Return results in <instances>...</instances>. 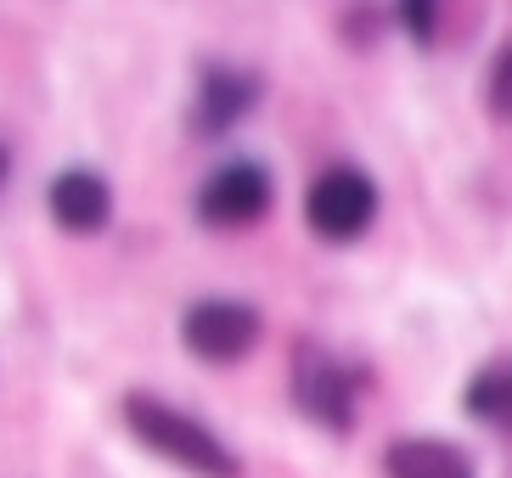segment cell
I'll use <instances>...</instances> for the list:
<instances>
[{
  "instance_id": "cell-10",
  "label": "cell",
  "mask_w": 512,
  "mask_h": 478,
  "mask_svg": "<svg viewBox=\"0 0 512 478\" xmlns=\"http://www.w3.org/2000/svg\"><path fill=\"white\" fill-rule=\"evenodd\" d=\"M484 102L501 124H512V40L490 57V74H484Z\"/></svg>"
},
{
  "instance_id": "cell-3",
  "label": "cell",
  "mask_w": 512,
  "mask_h": 478,
  "mask_svg": "<svg viewBox=\"0 0 512 478\" xmlns=\"http://www.w3.org/2000/svg\"><path fill=\"white\" fill-rule=\"evenodd\" d=\"M377 209H383L377 180L361 164H327L304 186V225L316 242H332V248L361 242L377 225Z\"/></svg>"
},
{
  "instance_id": "cell-8",
  "label": "cell",
  "mask_w": 512,
  "mask_h": 478,
  "mask_svg": "<svg viewBox=\"0 0 512 478\" xmlns=\"http://www.w3.org/2000/svg\"><path fill=\"white\" fill-rule=\"evenodd\" d=\"M383 473L389 478H479L473 456L439 434H406L383 450Z\"/></svg>"
},
{
  "instance_id": "cell-12",
  "label": "cell",
  "mask_w": 512,
  "mask_h": 478,
  "mask_svg": "<svg viewBox=\"0 0 512 478\" xmlns=\"http://www.w3.org/2000/svg\"><path fill=\"white\" fill-rule=\"evenodd\" d=\"M6 180H12V147L0 141V186H6Z\"/></svg>"
},
{
  "instance_id": "cell-1",
  "label": "cell",
  "mask_w": 512,
  "mask_h": 478,
  "mask_svg": "<svg viewBox=\"0 0 512 478\" xmlns=\"http://www.w3.org/2000/svg\"><path fill=\"white\" fill-rule=\"evenodd\" d=\"M124 428H130L136 445H147L158 462L181 467V473H192V478H242L237 450L214 434L203 417L158 400V394H141V389L124 394Z\"/></svg>"
},
{
  "instance_id": "cell-11",
  "label": "cell",
  "mask_w": 512,
  "mask_h": 478,
  "mask_svg": "<svg viewBox=\"0 0 512 478\" xmlns=\"http://www.w3.org/2000/svg\"><path fill=\"white\" fill-rule=\"evenodd\" d=\"M439 12H445V0H394L400 29H406L417 45H434L439 40Z\"/></svg>"
},
{
  "instance_id": "cell-7",
  "label": "cell",
  "mask_w": 512,
  "mask_h": 478,
  "mask_svg": "<svg viewBox=\"0 0 512 478\" xmlns=\"http://www.w3.org/2000/svg\"><path fill=\"white\" fill-rule=\"evenodd\" d=\"M46 214L68 237H102L113 225V186H107L102 169H85V164L62 169L46 186Z\"/></svg>"
},
{
  "instance_id": "cell-2",
  "label": "cell",
  "mask_w": 512,
  "mask_h": 478,
  "mask_svg": "<svg viewBox=\"0 0 512 478\" xmlns=\"http://www.w3.org/2000/svg\"><path fill=\"white\" fill-rule=\"evenodd\" d=\"M361 394H366V366L344 360L338 349L299 338L293 344V405L304 417L327 428V434H349L361 417Z\"/></svg>"
},
{
  "instance_id": "cell-6",
  "label": "cell",
  "mask_w": 512,
  "mask_h": 478,
  "mask_svg": "<svg viewBox=\"0 0 512 478\" xmlns=\"http://www.w3.org/2000/svg\"><path fill=\"white\" fill-rule=\"evenodd\" d=\"M265 85H259L254 68H237V62H203L197 68V85H192V135L197 141H220L231 135L248 113L259 107Z\"/></svg>"
},
{
  "instance_id": "cell-5",
  "label": "cell",
  "mask_w": 512,
  "mask_h": 478,
  "mask_svg": "<svg viewBox=\"0 0 512 478\" xmlns=\"http://www.w3.org/2000/svg\"><path fill=\"white\" fill-rule=\"evenodd\" d=\"M276 203V180L259 158H231L197 186V220L209 231H254Z\"/></svg>"
},
{
  "instance_id": "cell-4",
  "label": "cell",
  "mask_w": 512,
  "mask_h": 478,
  "mask_svg": "<svg viewBox=\"0 0 512 478\" xmlns=\"http://www.w3.org/2000/svg\"><path fill=\"white\" fill-rule=\"evenodd\" d=\"M259 338H265V315L248 299L214 293V299H192L181 310V344L203 366H237L259 349Z\"/></svg>"
},
{
  "instance_id": "cell-9",
  "label": "cell",
  "mask_w": 512,
  "mask_h": 478,
  "mask_svg": "<svg viewBox=\"0 0 512 478\" xmlns=\"http://www.w3.org/2000/svg\"><path fill=\"white\" fill-rule=\"evenodd\" d=\"M462 411L479 422V428H490V434H512V355L484 360L479 372L467 377Z\"/></svg>"
}]
</instances>
